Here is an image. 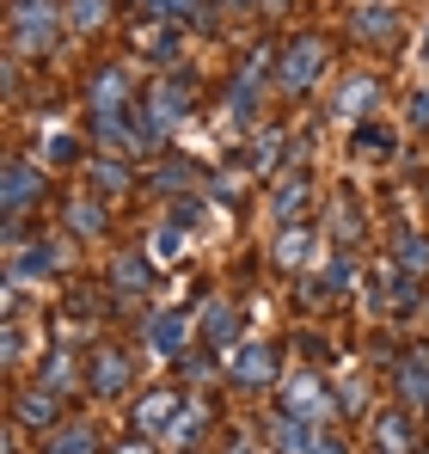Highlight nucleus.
<instances>
[{"label":"nucleus","instance_id":"f257e3e1","mask_svg":"<svg viewBox=\"0 0 429 454\" xmlns=\"http://www.w3.org/2000/svg\"><path fill=\"white\" fill-rule=\"evenodd\" d=\"M62 19H68L62 0H12V12H6V25H12V50H19V56H50Z\"/></svg>","mask_w":429,"mask_h":454},{"label":"nucleus","instance_id":"f03ea898","mask_svg":"<svg viewBox=\"0 0 429 454\" xmlns=\"http://www.w3.org/2000/svg\"><path fill=\"white\" fill-rule=\"evenodd\" d=\"M325 56H332V50H325V37H313V31H307V37H294V43L283 50V62H277V86H283L288 98L313 92V86L325 80Z\"/></svg>","mask_w":429,"mask_h":454},{"label":"nucleus","instance_id":"7ed1b4c3","mask_svg":"<svg viewBox=\"0 0 429 454\" xmlns=\"http://www.w3.org/2000/svg\"><path fill=\"white\" fill-rule=\"evenodd\" d=\"M0 203H6V222H19L25 209L43 203V172L31 160H6V184H0Z\"/></svg>","mask_w":429,"mask_h":454},{"label":"nucleus","instance_id":"20e7f679","mask_svg":"<svg viewBox=\"0 0 429 454\" xmlns=\"http://www.w3.org/2000/svg\"><path fill=\"white\" fill-rule=\"evenodd\" d=\"M332 393H325V380L319 375H288V387H283V411L288 418H307V424H319V418H332ZM344 411V405H338Z\"/></svg>","mask_w":429,"mask_h":454},{"label":"nucleus","instance_id":"39448f33","mask_svg":"<svg viewBox=\"0 0 429 454\" xmlns=\"http://www.w3.org/2000/svg\"><path fill=\"white\" fill-rule=\"evenodd\" d=\"M142 338H147V350H153V356H184V338H191V319H184L178 307H160V313H147Z\"/></svg>","mask_w":429,"mask_h":454},{"label":"nucleus","instance_id":"423d86ee","mask_svg":"<svg viewBox=\"0 0 429 454\" xmlns=\"http://www.w3.org/2000/svg\"><path fill=\"white\" fill-rule=\"evenodd\" d=\"M264 74H270V56L258 50L246 68H239V80L227 86V117L233 123H252V111H258V86H264Z\"/></svg>","mask_w":429,"mask_h":454},{"label":"nucleus","instance_id":"0eeeda50","mask_svg":"<svg viewBox=\"0 0 429 454\" xmlns=\"http://www.w3.org/2000/svg\"><path fill=\"white\" fill-rule=\"evenodd\" d=\"M147 111H153V123H160V129L172 136V129H178V123L191 117V86H184L178 74H166L160 86H153V92H147Z\"/></svg>","mask_w":429,"mask_h":454},{"label":"nucleus","instance_id":"6e6552de","mask_svg":"<svg viewBox=\"0 0 429 454\" xmlns=\"http://www.w3.org/2000/svg\"><path fill=\"white\" fill-rule=\"evenodd\" d=\"M374 105H380V80L374 74H350L344 86H338V98H332V111H338L344 123H368Z\"/></svg>","mask_w":429,"mask_h":454},{"label":"nucleus","instance_id":"1a4fd4ad","mask_svg":"<svg viewBox=\"0 0 429 454\" xmlns=\"http://www.w3.org/2000/svg\"><path fill=\"white\" fill-rule=\"evenodd\" d=\"M227 375L239 380V387H270L277 380V350L270 344H239L227 356Z\"/></svg>","mask_w":429,"mask_h":454},{"label":"nucleus","instance_id":"9d476101","mask_svg":"<svg viewBox=\"0 0 429 454\" xmlns=\"http://www.w3.org/2000/svg\"><path fill=\"white\" fill-rule=\"evenodd\" d=\"M86 387H92L98 399H117V393L129 387V356H123V350H92V363H86Z\"/></svg>","mask_w":429,"mask_h":454},{"label":"nucleus","instance_id":"9b49d317","mask_svg":"<svg viewBox=\"0 0 429 454\" xmlns=\"http://www.w3.org/2000/svg\"><path fill=\"white\" fill-rule=\"evenodd\" d=\"M399 399H405L411 411H429V344H417V350L399 356Z\"/></svg>","mask_w":429,"mask_h":454},{"label":"nucleus","instance_id":"f8f14e48","mask_svg":"<svg viewBox=\"0 0 429 454\" xmlns=\"http://www.w3.org/2000/svg\"><path fill=\"white\" fill-rule=\"evenodd\" d=\"M129 418H136V430H142V436L172 430V418H178V393H172V387H153V393H142V405H136Z\"/></svg>","mask_w":429,"mask_h":454},{"label":"nucleus","instance_id":"ddd939ff","mask_svg":"<svg viewBox=\"0 0 429 454\" xmlns=\"http://www.w3.org/2000/svg\"><path fill=\"white\" fill-rule=\"evenodd\" d=\"M307 197H313V184H307V172H288L283 184L270 191V215H277L283 227H294V222H300V209H307Z\"/></svg>","mask_w":429,"mask_h":454},{"label":"nucleus","instance_id":"4468645a","mask_svg":"<svg viewBox=\"0 0 429 454\" xmlns=\"http://www.w3.org/2000/svg\"><path fill=\"white\" fill-rule=\"evenodd\" d=\"M147 283H153V264H147L142 252H123V258L111 264V289H117L123 301H136V295H147Z\"/></svg>","mask_w":429,"mask_h":454},{"label":"nucleus","instance_id":"2eb2a0df","mask_svg":"<svg viewBox=\"0 0 429 454\" xmlns=\"http://www.w3.org/2000/svg\"><path fill=\"white\" fill-rule=\"evenodd\" d=\"M123 98H129V74H123V68H105V74L92 80V117H117V111H129Z\"/></svg>","mask_w":429,"mask_h":454},{"label":"nucleus","instance_id":"dca6fc26","mask_svg":"<svg viewBox=\"0 0 429 454\" xmlns=\"http://www.w3.org/2000/svg\"><path fill=\"white\" fill-rule=\"evenodd\" d=\"M313 424L307 418H288V411H277L270 418V442H277V454H313Z\"/></svg>","mask_w":429,"mask_h":454},{"label":"nucleus","instance_id":"f3484780","mask_svg":"<svg viewBox=\"0 0 429 454\" xmlns=\"http://www.w3.org/2000/svg\"><path fill=\"white\" fill-rule=\"evenodd\" d=\"M350 31H356L362 43H386V37H393V12H386L380 0H356V12H350Z\"/></svg>","mask_w":429,"mask_h":454},{"label":"nucleus","instance_id":"a211bd4d","mask_svg":"<svg viewBox=\"0 0 429 454\" xmlns=\"http://www.w3.org/2000/svg\"><path fill=\"white\" fill-rule=\"evenodd\" d=\"M56 264H62V258H56V246H50V239H31V246L12 258V283H25V277H50Z\"/></svg>","mask_w":429,"mask_h":454},{"label":"nucleus","instance_id":"6ab92c4d","mask_svg":"<svg viewBox=\"0 0 429 454\" xmlns=\"http://www.w3.org/2000/svg\"><path fill=\"white\" fill-rule=\"evenodd\" d=\"M203 338H209L214 350H227V344L239 338V313H233V301H209V313H203Z\"/></svg>","mask_w":429,"mask_h":454},{"label":"nucleus","instance_id":"aec40b11","mask_svg":"<svg viewBox=\"0 0 429 454\" xmlns=\"http://www.w3.org/2000/svg\"><path fill=\"white\" fill-rule=\"evenodd\" d=\"M43 454H98V436H92V424H68L43 442Z\"/></svg>","mask_w":429,"mask_h":454},{"label":"nucleus","instance_id":"412c9836","mask_svg":"<svg viewBox=\"0 0 429 454\" xmlns=\"http://www.w3.org/2000/svg\"><path fill=\"white\" fill-rule=\"evenodd\" d=\"M19 424H56V387L19 393Z\"/></svg>","mask_w":429,"mask_h":454},{"label":"nucleus","instance_id":"4be33fe9","mask_svg":"<svg viewBox=\"0 0 429 454\" xmlns=\"http://www.w3.org/2000/svg\"><path fill=\"white\" fill-rule=\"evenodd\" d=\"M307 252H313V233H307L300 222L283 227V239H277V264H283V270H300V264H307Z\"/></svg>","mask_w":429,"mask_h":454},{"label":"nucleus","instance_id":"5701e85b","mask_svg":"<svg viewBox=\"0 0 429 454\" xmlns=\"http://www.w3.org/2000/svg\"><path fill=\"white\" fill-rule=\"evenodd\" d=\"M393 252H399V270H405V277H424L429 270V239L424 233H399Z\"/></svg>","mask_w":429,"mask_h":454},{"label":"nucleus","instance_id":"b1692460","mask_svg":"<svg viewBox=\"0 0 429 454\" xmlns=\"http://www.w3.org/2000/svg\"><path fill=\"white\" fill-rule=\"evenodd\" d=\"M374 449H380V454H411V430H405V418H374Z\"/></svg>","mask_w":429,"mask_h":454},{"label":"nucleus","instance_id":"393cba45","mask_svg":"<svg viewBox=\"0 0 429 454\" xmlns=\"http://www.w3.org/2000/svg\"><path fill=\"white\" fill-rule=\"evenodd\" d=\"M153 19H166V25H191V19H203V0H142Z\"/></svg>","mask_w":429,"mask_h":454},{"label":"nucleus","instance_id":"a878e982","mask_svg":"<svg viewBox=\"0 0 429 454\" xmlns=\"http://www.w3.org/2000/svg\"><path fill=\"white\" fill-rule=\"evenodd\" d=\"M68 6V25L74 31H98L105 25V12H111V0H62Z\"/></svg>","mask_w":429,"mask_h":454},{"label":"nucleus","instance_id":"bb28decb","mask_svg":"<svg viewBox=\"0 0 429 454\" xmlns=\"http://www.w3.org/2000/svg\"><path fill=\"white\" fill-rule=\"evenodd\" d=\"M203 424H209V411H203V405H191V411H178V418H172V430H166V436H172V449H184V442H197V436H203Z\"/></svg>","mask_w":429,"mask_h":454},{"label":"nucleus","instance_id":"cd10ccee","mask_svg":"<svg viewBox=\"0 0 429 454\" xmlns=\"http://www.w3.org/2000/svg\"><path fill=\"white\" fill-rule=\"evenodd\" d=\"M68 227L74 233H98V227H105V209H98L92 197H74L68 203Z\"/></svg>","mask_w":429,"mask_h":454},{"label":"nucleus","instance_id":"c85d7f7f","mask_svg":"<svg viewBox=\"0 0 429 454\" xmlns=\"http://www.w3.org/2000/svg\"><path fill=\"white\" fill-rule=\"evenodd\" d=\"M350 283H356V264H350V258H344V252H338V258H332V264H325V277H319V289H325V295H332V289H350Z\"/></svg>","mask_w":429,"mask_h":454},{"label":"nucleus","instance_id":"c756f323","mask_svg":"<svg viewBox=\"0 0 429 454\" xmlns=\"http://www.w3.org/2000/svg\"><path fill=\"white\" fill-rule=\"evenodd\" d=\"M356 153H393V129H380V123H362V129H356Z\"/></svg>","mask_w":429,"mask_h":454},{"label":"nucleus","instance_id":"7c9ffc66","mask_svg":"<svg viewBox=\"0 0 429 454\" xmlns=\"http://www.w3.org/2000/svg\"><path fill=\"white\" fill-rule=\"evenodd\" d=\"M283 136H277V129H270V136H258V148H252V166H258V172H270V166H277V160H283Z\"/></svg>","mask_w":429,"mask_h":454},{"label":"nucleus","instance_id":"2f4dec72","mask_svg":"<svg viewBox=\"0 0 429 454\" xmlns=\"http://www.w3.org/2000/svg\"><path fill=\"white\" fill-rule=\"evenodd\" d=\"M142 50H147V56H160V62H172V56H178V31H147Z\"/></svg>","mask_w":429,"mask_h":454},{"label":"nucleus","instance_id":"473e14b6","mask_svg":"<svg viewBox=\"0 0 429 454\" xmlns=\"http://www.w3.org/2000/svg\"><path fill=\"white\" fill-rule=\"evenodd\" d=\"M92 172H98V184H105V191H123V184H129V172H123L117 160H92Z\"/></svg>","mask_w":429,"mask_h":454},{"label":"nucleus","instance_id":"72a5a7b5","mask_svg":"<svg viewBox=\"0 0 429 454\" xmlns=\"http://www.w3.org/2000/svg\"><path fill=\"white\" fill-rule=\"evenodd\" d=\"M178 246H184V227H160V233H153V252H160V258H172Z\"/></svg>","mask_w":429,"mask_h":454},{"label":"nucleus","instance_id":"f704fd0d","mask_svg":"<svg viewBox=\"0 0 429 454\" xmlns=\"http://www.w3.org/2000/svg\"><path fill=\"white\" fill-rule=\"evenodd\" d=\"M405 123H411V129H429V86H424V92H411V111H405Z\"/></svg>","mask_w":429,"mask_h":454},{"label":"nucleus","instance_id":"c9c22d12","mask_svg":"<svg viewBox=\"0 0 429 454\" xmlns=\"http://www.w3.org/2000/svg\"><path fill=\"white\" fill-rule=\"evenodd\" d=\"M197 209H203L197 197H178V203H172V227H197Z\"/></svg>","mask_w":429,"mask_h":454},{"label":"nucleus","instance_id":"e433bc0d","mask_svg":"<svg viewBox=\"0 0 429 454\" xmlns=\"http://www.w3.org/2000/svg\"><path fill=\"white\" fill-rule=\"evenodd\" d=\"M313 454H350V449H344V436H332V430H319V436H313Z\"/></svg>","mask_w":429,"mask_h":454},{"label":"nucleus","instance_id":"4c0bfd02","mask_svg":"<svg viewBox=\"0 0 429 454\" xmlns=\"http://www.w3.org/2000/svg\"><path fill=\"white\" fill-rule=\"evenodd\" d=\"M153 184H160V191H178V184H184V166H160V178H153Z\"/></svg>","mask_w":429,"mask_h":454},{"label":"nucleus","instance_id":"58836bf2","mask_svg":"<svg viewBox=\"0 0 429 454\" xmlns=\"http://www.w3.org/2000/svg\"><path fill=\"white\" fill-rule=\"evenodd\" d=\"M74 148H80L74 136H50V160H74Z\"/></svg>","mask_w":429,"mask_h":454},{"label":"nucleus","instance_id":"ea45409f","mask_svg":"<svg viewBox=\"0 0 429 454\" xmlns=\"http://www.w3.org/2000/svg\"><path fill=\"white\" fill-rule=\"evenodd\" d=\"M178 375H191V380H203V375H209V363H203V356H178Z\"/></svg>","mask_w":429,"mask_h":454},{"label":"nucleus","instance_id":"a19ab883","mask_svg":"<svg viewBox=\"0 0 429 454\" xmlns=\"http://www.w3.org/2000/svg\"><path fill=\"white\" fill-rule=\"evenodd\" d=\"M19 350H25V332H19V325H6V363H19Z\"/></svg>","mask_w":429,"mask_h":454},{"label":"nucleus","instance_id":"79ce46f5","mask_svg":"<svg viewBox=\"0 0 429 454\" xmlns=\"http://www.w3.org/2000/svg\"><path fill=\"white\" fill-rule=\"evenodd\" d=\"M111 454H153V449H147V436H136V442H123V449H111Z\"/></svg>","mask_w":429,"mask_h":454},{"label":"nucleus","instance_id":"37998d69","mask_svg":"<svg viewBox=\"0 0 429 454\" xmlns=\"http://www.w3.org/2000/svg\"><path fill=\"white\" fill-rule=\"evenodd\" d=\"M227 454H258V449H252V442H239V436H233V449H227Z\"/></svg>","mask_w":429,"mask_h":454},{"label":"nucleus","instance_id":"c03bdc74","mask_svg":"<svg viewBox=\"0 0 429 454\" xmlns=\"http://www.w3.org/2000/svg\"><path fill=\"white\" fill-rule=\"evenodd\" d=\"M424 62H429V25H424Z\"/></svg>","mask_w":429,"mask_h":454},{"label":"nucleus","instance_id":"a18cd8bd","mask_svg":"<svg viewBox=\"0 0 429 454\" xmlns=\"http://www.w3.org/2000/svg\"><path fill=\"white\" fill-rule=\"evenodd\" d=\"M277 6H283V0H264V12H277Z\"/></svg>","mask_w":429,"mask_h":454},{"label":"nucleus","instance_id":"49530a36","mask_svg":"<svg viewBox=\"0 0 429 454\" xmlns=\"http://www.w3.org/2000/svg\"><path fill=\"white\" fill-rule=\"evenodd\" d=\"M221 6H252V0H221Z\"/></svg>","mask_w":429,"mask_h":454}]
</instances>
